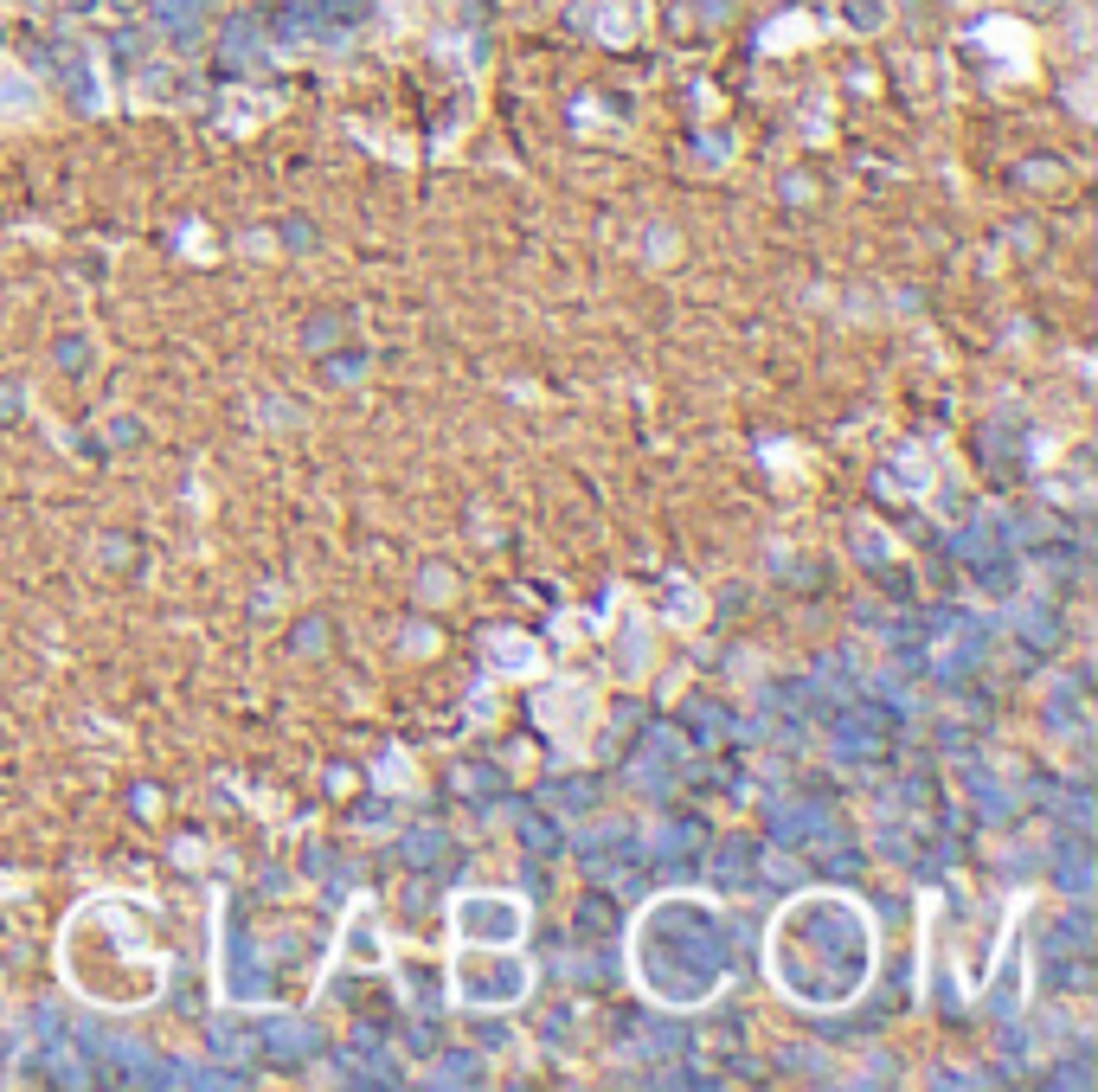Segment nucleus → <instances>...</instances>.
Segmentation results:
<instances>
[{"label":"nucleus","instance_id":"nucleus-1","mask_svg":"<svg viewBox=\"0 0 1098 1092\" xmlns=\"http://www.w3.org/2000/svg\"><path fill=\"white\" fill-rule=\"evenodd\" d=\"M816 913H804L797 926H783V951H810V958H777L783 990H804L810 970H829V1002L848 996L867 970V932L854 926V913H842L835 899H810Z\"/></svg>","mask_w":1098,"mask_h":1092}]
</instances>
